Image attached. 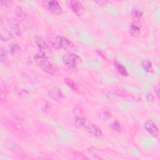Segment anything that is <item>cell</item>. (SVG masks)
Instances as JSON below:
<instances>
[{
    "label": "cell",
    "mask_w": 160,
    "mask_h": 160,
    "mask_svg": "<svg viewBox=\"0 0 160 160\" xmlns=\"http://www.w3.org/2000/svg\"><path fill=\"white\" fill-rule=\"evenodd\" d=\"M49 42L56 49L62 48L68 51H74L77 49V47L68 38L58 34H52L49 37Z\"/></svg>",
    "instance_id": "obj_1"
},
{
    "label": "cell",
    "mask_w": 160,
    "mask_h": 160,
    "mask_svg": "<svg viewBox=\"0 0 160 160\" xmlns=\"http://www.w3.org/2000/svg\"><path fill=\"white\" fill-rule=\"evenodd\" d=\"M34 59L37 65L44 72L51 76H55L58 74L57 68L48 60V58H46L41 54H36L34 56Z\"/></svg>",
    "instance_id": "obj_2"
},
{
    "label": "cell",
    "mask_w": 160,
    "mask_h": 160,
    "mask_svg": "<svg viewBox=\"0 0 160 160\" xmlns=\"http://www.w3.org/2000/svg\"><path fill=\"white\" fill-rule=\"evenodd\" d=\"M62 61L64 66L69 69L76 71L78 69V64L81 61V58L78 55L72 52H69L63 55Z\"/></svg>",
    "instance_id": "obj_3"
},
{
    "label": "cell",
    "mask_w": 160,
    "mask_h": 160,
    "mask_svg": "<svg viewBox=\"0 0 160 160\" xmlns=\"http://www.w3.org/2000/svg\"><path fill=\"white\" fill-rule=\"evenodd\" d=\"M34 42L39 50L40 54L48 59L52 57V52L49 46L42 38L38 36H36L34 37Z\"/></svg>",
    "instance_id": "obj_4"
},
{
    "label": "cell",
    "mask_w": 160,
    "mask_h": 160,
    "mask_svg": "<svg viewBox=\"0 0 160 160\" xmlns=\"http://www.w3.org/2000/svg\"><path fill=\"white\" fill-rule=\"evenodd\" d=\"M72 113L75 124L78 127L84 126L86 122V119L81 109L78 107H75L73 108Z\"/></svg>",
    "instance_id": "obj_5"
},
{
    "label": "cell",
    "mask_w": 160,
    "mask_h": 160,
    "mask_svg": "<svg viewBox=\"0 0 160 160\" xmlns=\"http://www.w3.org/2000/svg\"><path fill=\"white\" fill-rule=\"evenodd\" d=\"M144 128L152 136L156 138L159 136V129L156 124L151 120H148L144 124Z\"/></svg>",
    "instance_id": "obj_6"
},
{
    "label": "cell",
    "mask_w": 160,
    "mask_h": 160,
    "mask_svg": "<svg viewBox=\"0 0 160 160\" xmlns=\"http://www.w3.org/2000/svg\"><path fill=\"white\" fill-rule=\"evenodd\" d=\"M48 93L49 97H51L53 100L57 102H60L64 98L63 94L61 92V89L56 86H52L48 90Z\"/></svg>",
    "instance_id": "obj_7"
},
{
    "label": "cell",
    "mask_w": 160,
    "mask_h": 160,
    "mask_svg": "<svg viewBox=\"0 0 160 160\" xmlns=\"http://www.w3.org/2000/svg\"><path fill=\"white\" fill-rule=\"evenodd\" d=\"M46 8L56 14H59L62 12V8L59 3L56 1H48L43 2Z\"/></svg>",
    "instance_id": "obj_8"
},
{
    "label": "cell",
    "mask_w": 160,
    "mask_h": 160,
    "mask_svg": "<svg viewBox=\"0 0 160 160\" xmlns=\"http://www.w3.org/2000/svg\"><path fill=\"white\" fill-rule=\"evenodd\" d=\"M70 7L72 11L78 16H82L85 11L83 5L79 1H71L70 2Z\"/></svg>",
    "instance_id": "obj_9"
},
{
    "label": "cell",
    "mask_w": 160,
    "mask_h": 160,
    "mask_svg": "<svg viewBox=\"0 0 160 160\" xmlns=\"http://www.w3.org/2000/svg\"><path fill=\"white\" fill-rule=\"evenodd\" d=\"M84 126L88 129V131L92 134H93L94 136L101 137L102 136V132L101 130V129L92 122L86 121Z\"/></svg>",
    "instance_id": "obj_10"
},
{
    "label": "cell",
    "mask_w": 160,
    "mask_h": 160,
    "mask_svg": "<svg viewBox=\"0 0 160 160\" xmlns=\"http://www.w3.org/2000/svg\"><path fill=\"white\" fill-rule=\"evenodd\" d=\"M141 24L138 21H133L130 26L129 33L133 37H138L141 34Z\"/></svg>",
    "instance_id": "obj_11"
},
{
    "label": "cell",
    "mask_w": 160,
    "mask_h": 160,
    "mask_svg": "<svg viewBox=\"0 0 160 160\" xmlns=\"http://www.w3.org/2000/svg\"><path fill=\"white\" fill-rule=\"evenodd\" d=\"M15 12H16L17 16L18 17V18L19 19V20L21 21V22L23 24L26 25L28 22L29 21L28 16L24 12V11L21 9V8L19 7L16 8V9L15 10Z\"/></svg>",
    "instance_id": "obj_12"
},
{
    "label": "cell",
    "mask_w": 160,
    "mask_h": 160,
    "mask_svg": "<svg viewBox=\"0 0 160 160\" xmlns=\"http://www.w3.org/2000/svg\"><path fill=\"white\" fill-rule=\"evenodd\" d=\"M114 67H115L116 71L118 72V73L119 74H121L122 76H123V77L128 76V72L126 69L120 62L116 61L114 62Z\"/></svg>",
    "instance_id": "obj_13"
},
{
    "label": "cell",
    "mask_w": 160,
    "mask_h": 160,
    "mask_svg": "<svg viewBox=\"0 0 160 160\" xmlns=\"http://www.w3.org/2000/svg\"><path fill=\"white\" fill-rule=\"evenodd\" d=\"M10 27L14 34H16V36H19L21 34V28L18 23L16 21H11V22H10Z\"/></svg>",
    "instance_id": "obj_14"
},
{
    "label": "cell",
    "mask_w": 160,
    "mask_h": 160,
    "mask_svg": "<svg viewBox=\"0 0 160 160\" xmlns=\"http://www.w3.org/2000/svg\"><path fill=\"white\" fill-rule=\"evenodd\" d=\"M141 66L144 71L147 72H152L153 71L151 62L148 60H143L141 62Z\"/></svg>",
    "instance_id": "obj_15"
},
{
    "label": "cell",
    "mask_w": 160,
    "mask_h": 160,
    "mask_svg": "<svg viewBox=\"0 0 160 160\" xmlns=\"http://www.w3.org/2000/svg\"><path fill=\"white\" fill-rule=\"evenodd\" d=\"M64 82H65L71 89H72V90H74V91L78 90V88L76 84L74 82V81L72 79H71V78H65L64 79Z\"/></svg>",
    "instance_id": "obj_16"
},
{
    "label": "cell",
    "mask_w": 160,
    "mask_h": 160,
    "mask_svg": "<svg viewBox=\"0 0 160 160\" xmlns=\"http://www.w3.org/2000/svg\"><path fill=\"white\" fill-rule=\"evenodd\" d=\"M132 15L135 19H139L142 15V11L138 7H134L132 9Z\"/></svg>",
    "instance_id": "obj_17"
},
{
    "label": "cell",
    "mask_w": 160,
    "mask_h": 160,
    "mask_svg": "<svg viewBox=\"0 0 160 160\" xmlns=\"http://www.w3.org/2000/svg\"><path fill=\"white\" fill-rule=\"evenodd\" d=\"M111 126V128H112L114 131H116V132H118L121 133V132H122V129H122V126H121V125L119 123V122L117 121H114L112 122Z\"/></svg>",
    "instance_id": "obj_18"
},
{
    "label": "cell",
    "mask_w": 160,
    "mask_h": 160,
    "mask_svg": "<svg viewBox=\"0 0 160 160\" xmlns=\"http://www.w3.org/2000/svg\"><path fill=\"white\" fill-rule=\"evenodd\" d=\"M9 49L12 54H16L21 51V48L16 43H12L9 46Z\"/></svg>",
    "instance_id": "obj_19"
},
{
    "label": "cell",
    "mask_w": 160,
    "mask_h": 160,
    "mask_svg": "<svg viewBox=\"0 0 160 160\" xmlns=\"http://www.w3.org/2000/svg\"><path fill=\"white\" fill-rule=\"evenodd\" d=\"M102 114H103V115H102V116L104 117V119H109V118H111V114H110L108 112H107V111L104 112Z\"/></svg>",
    "instance_id": "obj_20"
},
{
    "label": "cell",
    "mask_w": 160,
    "mask_h": 160,
    "mask_svg": "<svg viewBox=\"0 0 160 160\" xmlns=\"http://www.w3.org/2000/svg\"><path fill=\"white\" fill-rule=\"evenodd\" d=\"M96 3L98 4L99 6H104L106 5V3H108V1H95Z\"/></svg>",
    "instance_id": "obj_21"
},
{
    "label": "cell",
    "mask_w": 160,
    "mask_h": 160,
    "mask_svg": "<svg viewBox=\"0 0 160 160\" xmlns=\"http://www.w3.org/2000/svg\"><path fill=\"white\" fill-rule=\"evenodd\" d=\"M96 52H97V54H98L99 56L102 57V58H104V57H105V54L103 53V52H102L101 50H98V51H96Z\"/></svg>",
    "instance_id": "obj_22"
},
{
    "label": "cell",
    "mask_w": 160,
    "mask_h": 160,
    "mask_svg": "<svg viewBox=\"0 0 160 160\" xmlns=\"http://www.w3.org/2000/svg\"><path fill=\"white\" fill-rule=\"evenodd\" d=\"M147 99L148 101H150V100L152 101L153 99V96H152V95L151 93H148L147 94Z\"/></svg>",
    "instance_id": "obj_23"
},
{
    "label": "cell",
    "mask_w": 160,
    "mask_h": 160,
    "mask_svg": "<svg viewBox=\"0 0 160 160\" xmlns=\"http://www.w3.org/2000/svg\"><path fill=\"white\" fill-rule=\"evenodd\" d=\"M155 89V92H156V96L158 97V98H159V87L158 86H156L154 88Z\"/></svg>",
    "instance_id": "obj_24"
}]
</instances>
